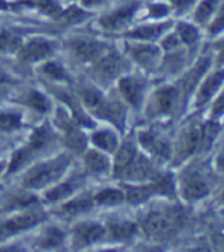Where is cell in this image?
<instances>
[{
  "label": "cell",
  "instance_id": "6da1fadb",
  "mask_svg": "<svg viewBox=\"0 0 224 252\" xmlns=\"http://www.w3.org/2000/svg\"><path fill=\"white\" fill-rule=\"evenodd\" d=\"M70 158L67 155H61L52 160L43 162V164L31 168L23 179V185L26 188L31 189H37V188H43L49 185L51 182H54L55 179H58L66 170V167L69 165Z\"/></svg>",
  "mask_w": 224,
  "mask_h": 252
},
{
  "label": "cell",
  "instance_id": "7a4b0ae2",
  "mask_svg": "<svg viewBox=\"0 0 224 252\" xmlns=\"http://www.w3.org/2000/svg\"><path fill=\"white\" fill-rule=\"evenodd\" d=\"M177 225V214L167 210H156L148 213L142 220L145 234L151 239H165L171 235Z\"/></svg>",
  "mask_w": 224,
  "mask_h": 252
},
{
  "label": "cell",
  "instance_id": "3957f363",
  "mask_svg": "<svg viewBox=\"0 0 224 252\" xmlns=\"http://www.w3.org/2000/svg\"><path fill=\"white\" fill-rule=\"evenodd\" d=\"M211 191V187H209L206 177L197 171V170H188L183 176H182V181H180V192L182 196L189 200H198L203 199L209 194Z\"/></svg>",
  "mask_w": 224,
  "mask_h": 252
},
{
  "label": "cell",
  "instance_id": "277c9868",
  "mask_svg": "<svg viewBox=\"0 0 224 252\" xmlns=\"http://www.w3.org/2000/svg\"><path fill=\"white\" fill-rule=\"evenodd\" d=\"M17 52L23 63H35L51 57L55 52V43L38 37L23 43Z\"/></svg>",
  "mask_w": 224,
  "mask_h": 252
},
{
  "label": "cell",
  "instance_id": "5b68a950",
  "mask_svg": "<svg viewBox=\"0 0 224 252\" xmlns=\"http://www.w3.org/2000/svg\"><path fill=\"white\" fill-rule=\"evenodd\" d=\"M67 48L81 62H96L101 55L107 52L106 44L90 38H73L67 41Z\"/></svg>",
  "mask_w": 224,
  "mask_h": 252
},
{
  "label": "cell",
  "instance_id": "8992f818",
  "mask_svg": "<svg viewBox=\"0 0 224 252\" xmlns=\"http://www.w3.org/2000/svg\"><path fill=\"white\" fill-rule=\"evenodd\" d=\"M44 217L46 216H44V213H41V211H31L29 210L25 214L8 219L3 221V223H0V239H2V237L12 235V234H19L25 229L32 228L34 225L41 223V221L44 220Z\"/></svg>",
  "mask_w": 224,
  "mask_h": 252
},
{
  "label": "cell",
  "instance_id": "52a82bcc",
  "mask_svg": "<svg viewBox=\"0 0 224 252\" xmlns=\"http://www.w3.org/2000/svg\"><path fill=\"white\" fill-rule=\"evenodd\" d=\"M200 130L201 127L197 124H191L185 127V130L180 133L177 141L175 148V162H182L191 155H194L198 150L200 145Z\"/></svg>",
  "mask_w": 224,
  "mask_h": 252
},
{
  "label": "cell",
  "instance_id": "ba28073f",
  "mask_svg": "<svg viewBox=\"0 0 224 252\" xmlns=\"http://www.w3.org/2000/svg\"><path fill=\"white\" fill-rule=\"evenodd\" d=\"M58 121H59L61 128L64 130V142H66V145L70 148L72 152H77V153L84 152L85 147H87V138L81 131L80 124L75 121L73 118H72V120H69L64 113L61 115V112H58Z\"/></svg>",
  "mask_w": 224,
  "mask_h": 252
},
{
  "label": "cell",
  "instance_id": "9c48e42d",
  "mask_svg": "<svg viewBox=\"0 0 224 252\" xmlns=\"http://www.w3.org/2000/svg\"><path fill=\"white\" fill-rule=\"evenodd\" d=\"M139 142H140V145L145 148V150L149 152V155L154 156L156 159L167 160L172 155L169 142L165 138H162L160 135H157V133L140 131L139 133Z\"/></svg>",
  "mask_w": 224,
  "mask_h": 252
},
{
  "label": "cell",
  "instance_id": "30bf717a",
  "mask_svg": "<svg viewBox=\"0 0 224 252\" xmlns=\"http://www.w3.org/2000/svg\"><path fill=\"white\" fill-rule=\"evenodd\" d=\"M72 234H73V245L83 248L99 242L106 235V228L99 223H93V221H84V223H78L75 226Z\"/></svg>",
  "mask_w": 224,
  "mask_h": 252
},
{
  "label": "cell",
  "instance_id": "8fae6325",
  "mask_svg": "<svg viewBox=\"0 0 224 252\" xmlns=\"http://www.w3.org/2000/svg\"><path fill=\"white\" fill-rule=\"evenodd\" d=\"M138 8H139L138 3H130V5L119 8V9L107 14V16H104L99 20V26L102 29H106V31H119V29L125 28L131 22Z\"/></svg>",
  "mask_w": 224,
  "mask_h": 252
},
{
  "label": "cell",
  "instance_id": "7c38bea8",
  "mask_svg": "<svg viewBox=\"0 0 224 252\" xmlns=\"http://www.w3.org/2000/svg\"><path fill=\"white\" fill-rule=\"evenodd\" d=\"M157 174L159 173L156 171L151 160L142 155H136L133 162L128 165V168L125 170L122 177H125L128 181H133V182H143L148 179H154Z\"/></svg>",
  "mask_w": 224,
  "mask_h": 252
},
{
  "label": "cell",
  "instance_id": "4fadbf2b",
  "mask_svg": "<svg viewBox=\"0 0 224 252\" xmlns=\"http://www.w3.org/2000/svg\"><path fill=\"white\" fill-rule=\"evenodd\" d=\"M122 58L119 57L117 54L114 52H106L104 55H101L96 63H95V73L102 78V80H106V81H110L113 78H116L119 73H121L122 70Z\"/></svg>",
  "mask_w": 224,
  "mask_h": 252
},
{
  "label": "cell",
  "instance_id": "5bb4252c",
  "mask_svg": "<svg viewBox=\"0 0 224 252\" xmlns=\"http://www.w3.org/2000/svg\"><path fill=\"white\" fill-rule=\"evenodd\" d=\"M119 91H121L122 96L127 99V102L134 107L139 109L143 99V92H145V83L139 78L134 77H125L119 81Z\"/></svg>",
  "mask_w": 224,
  "mask_h": 252
},
{
  "label": "cell",
  "instance_id": "9a60e30c",
  "mask_svg": "<svg viewBox=\"0 0 224 252\" xmlns=\"http://www.w3.org/2000/svg\"><path fill=\"white\" fill-rule=\"evenodd\" d=\"M177 99V89L171 86L160 87L154 94L151 104H149V113L153 115H167L172 110Z\"/></svg>",
  "mask_w": 224,
  "mask_h": 252
},
{
  "label": "cell",
  "instance_id": "2e32d148",
  "mask_svg": "<svg viewBox=\"0 0 224 252\" xmlns=\"http://www.w3.org/2000/svg\"><path fill=\"white\" fill-rule=\"evenodd\" d=\"M95 115L102 118V120L110 121L119 130L124 128V124H125V107L119 101H116V99L104 98L102 104L95 112Z\"/></svg>",
  "mask_w": 224,
  "mask_h": 252
},
{
  "label": "cell",
  "instance_id": "e0dca14e",
  "mask_svg": "<svg viewBox=\"0 0 224 252\" xmlns=\"http://www.w3.org/2000/svg\"><path fill=\"white\" fill-rule=\"evenodd\" d=\"M128 54L131 55V58L134 62H138L140 66L143 67H153L156 66L159 57H160V49L154 44H131L128 46Z\"/></svg>",
  "mask_w": 224,
  "mask_h": 252
},
{
  "label": "cell",
  "instance_id": "ac0fdd59",
  "mask_svg": "<svg viewBox=\"0 0 224 252\" xmlns=\"http://www.w3.org/2000/svg\"><path fill=\"white\" fill-rule=\"evenodd\" d=\"M223 83H224V69L217 70V72L212 73V75H209V77L206 78V81L201 84L200 91H198V94H197L196 106L200 109V107H203L204 104H207V102L212 99V96L217 94V91L221 87Z\"/></svg>",
  "mask_w": 224,
  "mask_h": 252
},
{
  "label": "cell",
  "instance_id": "d6986e66",
  "mask_svg": "<svg viewBox=\"0 0 224 252\" xmlns=\"http://www.w3.org/2000/svg\"><path fill=\"white\" fill-rule=\"evenodd\" d=\"M171 28V22H162L156 25H145L139 26L133 31H128L125 37L131 40H140V41H154L157 40L162 34H165L168 29Z\"/></svg>",
  "mask_w": 224,
  "mask_h": 252
},
{
  "label": "cell",
  "instance_id": "ffe728a7",
  "mask_svg": "<svg viewBox=\"0 0 224 252\" xmlns=\"http://www.w3.org/2000/svg\"><path fill=\"white\" fill-rule=\"evenodd\" d=\"M55 95L59 99H61L64 104H67V107L72 112V118L80 126H83V127H93V121L84 113V110L81 109V104H78V101L75 99L73 95H70L67 91H59V89H56V91H55Z\"/></svg>",
  "mask_w": 224,
  "mask_h": 252
},
{
  "label": "cell",
  "instance_id": "44dd1931",
  "mask_svg": "<svg viewBox=\"0 0 224 252\" xmlns=\"http://www.w3.org/2000/svg\"><path fill=\"white\" fill-rule=\"evenodd\" d=\"M117 153H116V158H114V165H113V173L116 177H122L125 170L128 168V165L133 162L134 156L138 155L136 148L131 142H124L119 148H116Z\"/></svg>",
  "mask_w": 224,
  "mask_h": 252
},
{
  "label": "cell",
  "instance_id": "7402d4cb",
  "mask_svg": "<svg viewBox=\"0 0 224 252\" xmlns=\"http://www.w3.org/2000/svg\"><path fill=\"white\" fill-rule=\"evenodd\" d=\"M84 162H85V168L88 173L92 174H104L110 170V160L109 158L96 150H88L85 152L84 156Z\"/></svg>",
  "mask_w": 224,
  "mask_h": 252
},
{
  "label": "cell",
  "instance_id": "603a6c76",
  "mask_svg": "<svg viewBox=\"0 0 224 252\" xmlns=\"http://www.w3.org/2000/svg\"><path fill=\"white\" fill-rule=\"evenodd\" d=\"M125 199L133 203L138 205L145 200H148L153 194H156V188L154 184H140V185H130L125 188Z\"/></svg>",
  "mask_w": 224,
  "mask_h": 252
},
{
  "label": "cell",
  "instance_id": "cb8c5ba5",
  "mask_svg": "<svg viewBox=\"0 0 224 252\" xmlns=\"http://www.w3.org/2000/svg\"><path fill=\"white\" fill-rule=\"evenodd\" d=\"M138 232V225L133 221H112L109 225V234L113 240H130Z\"/></svg>",
  "mask_w": 224,
  "mask_h": 252
},
{
  "label": "cell",
  "instance_id": "d4e9b609",
  "mask_svg": "<svg viewBox=\"0 0 224 252\" xmlns=\"http://www.w3.org/2000/svg\"><path fill=\"white\" fill-rule=\"evenodd\" d=\"M54 139V133L48 126H41L32 131L31 138H29L28 147L31 148L32 152H40L44 147H48Z\"/></svg>",
  "mask_w": 224,
  "mask_h": 252
},
{
  "label": "cell",
  "instance_id": "484cf974",
  "mask_svg": "<svg viewBox=\"0 0 224 252\" xmlns=\"http://www.w3.org/2000/svg\"><path fill=\"white\" fill-rule=\"evenodd\" d=\"M22 102H23V104H26L28 107L34 109V110L38 112V113H46V112H49V109H51V102H49V99H48L46 96H44L41 92L34 91V89H31V91H28V92L23 95Z\"/></svg>",
  "mask_w": 224,
  "mask_h": 252
},
{
  "label": "cell",
  "instance_id": "4316f807",
  "mask_svg": "<svg viewBox=\"0 0 224 252\" xmlns=\"http://www.w3.org/2000/svg\"><path fill=\"white\" fill-rule=\"evenodd\" d=\"M92 142L101 148L104 152H109V153H113L116 152L117 148V136L114 135L113 131L110 130H99V131H95L92 135Z\"/></svg>",
  "mask_w": 224,
  "mask_h": 252
},
{
  "label": "cell",
  "instance_id": "83f0119b",
  "mask_svg": "<svg viewBox=\"0 0 224 252\" xmlns=\"http://www.w3.org/2000/svg\"><path fill=\"white\" fill-rule=\"evenodd\" d=\"M88 16H90V14L81 6H69L67 9L59 11L55 19L63 25H77V23L85 20Z\"/></svg>",
  "mask_w": 224,
  "mask_h": 252
},
{
  "label": "cell",
  "instance_id": "f1b7e54d",
  "mask_svg": "<svg viewBox=\"0 0 224 252\" xmlns=\"http://www.w3.org/2000/svg\"><path fill=\"white\" fill-rule=\"evenodd\" d=\"M125 200V194L124 191L117 189V188H106L99 191L98 194L93 197V202L102 206H113V205H119Z\"/></svg>",
  "mask_w": 224,
  "mask_h": 252
},
{
  "label": "cell",
  "instance_id": "f546056e",
  "mask_svg": "<svg viewBox=\"0 0 224 252\" xmlns=\"http://www.w3.org/2000/svg\"><path fill=\"white\" fill-rule=\"evenodd\" d=\"M63 242H64V232L61 229H58L56 226H51L43 232L37 245L43 249H54L61 246Z\"/></svg>",
  "mask_w": 224,
  "mask_h": 252
},
{
  "label": "cell",
  "instance_id": "4dcf8cb0",
  "mask_svg": "<svg viewBox=\"0 0 224 252\" xmlns=\"http://www.w3.org/2000/svg\"><path fill=\"white\" fill-rule=\"evenodd\" d=\"M38 199L31 194V192H19V194H14L6 199V206L5 210H25V208H31V206L37 205Z\"/></svg>",
  "mask_w": 224,
  "mask_h": 252
},
{
  "label": "cell",
  "instance_id": "1f68e13d",
  "mask_svg": "<svg viewBox=\"0 0 224 252\" xmlns=\"http://www.w3.org/2000/svg\"><path fill=\"white\" fill-rule=\"evenodd\" d=\"M16 5H25V6H34L40 12L46 14L49 17H56L58 12L61 11V6L56 2V0H22V2Z\"/></svg>",
  "mask_w": 224,
  "mask_h": 252
},
{
  "label": "cell",
  "instance_id": "d6a6232c",
  "mask_svg": "<svg viewBox=\"0 0 224 252\" xmlns=\"http://www.w3.org/2000/svg\"><path fill=\"white\" fill-rule=\"evenodd\" d=\"M80 96H81L84 104L90 109L93 113L99 109V106L102 104V101H104V95L98 91V89L90 87V86L80 87Z\"/></svg>",
  "mask_w": 224,
  "mask_h": 252
},
{
  "label": "cell",
  "instance_id": "836d02e7",
  "mask_svg": "<svg viewBox=\"0 0 224 252\" xmlns=\"http://www.w3.org/2000/svg\"><path fill=\"white\" fill-rule=\"evenodd\" d=\"M221 3V0H203L200 5L197 6L196 12H194V19L197 23L204 25L212 19L214 12L217 11L218 5Z\"/></svg>",
  "mask_w": 224,
  "mask_h": 252
},
{
  "label": "cell",
  "instance_id": "e575fe53",
  "mask_svg": "<svg viewBox=\"0 0 224 252\" xmlns=\"http://www.w3.org/2000/svg\"><path fill=\"white\" fill-rule=\"evenodd\" d=\"M93 205H95V202L90 196H83V197H78V199L63 205V211H66L69 216H75V214L90 211L93 208Z\"/></svg>",
  "mask_w": 224,
  "mask_h": 252
},
{
  "label": "cell",
  "instance_id": "d590c367",
  "mask_svg": "<svg viewBox=\"0 0 224 252\" xmlns=\"http://www.w3.org/2000/svg\"><path fill=\"white\" fill-rule=\"evenodd\" d=\"M22 44H23V38L20 34L14 31H0V51L2 52L19 51Z\"/></svg>",
  "mask_w": 224,
  "mask_h": 252
},
{
  "label": "cell",
  "instance_id": "8d00e7d4",
  "mask_svg": "<svg viewBox=\"0 0 224 252\" xmlns=\"http://www.w3.org/2000/svg\"><path fill=\"white\" fill-rule=\"evenodd\" d=\"M220 131V127L215 121H209L206 123L201 130H200V145H198V150H209L212 145V142L215 141L217 135Z\"/></svg>",
  "mask_w": 224,
  "mask_h": 252
},
{
  "label": "cell",
  "instance_id": "74e56055",
  "mask_svg": "<svg viewBox=\"0 0 224 252\" xmlns=\"http://www.w3.org/2000/svg\"><path fill=\"white\" fill-rule=\"evenodd\" d=\"M156 194H163L172 197L175 194V187H174V179L171 174H157L153 179Z\"/></svg>",
  "mask_w": 224,
  "mask_h": 252
},
{
  "label": "cell",
  "instance_id": "f35d334b",
  "mask_svg": "<svg viewBox=\"0 0 224 252\" xmlns=\"http://www.w3.org/2000/svg\"><path fill=\"white\" fill-rule=\"evenodd\" d=\"M32 155H34V152L29 147L19 148V150L14 153L12 158H11V162H9V165H8V174L19 171L23 165L28 164L29 159L32 158Z\"/></svg>",
  "mask_w": 224,
  "mask_h": 252
},
{
  "label": "cell",
  "instance_id": "ab89813d",
  "mask_svg": "<svg viewBox=\"0 0 224 252\" xmlns=\"http://www.w3.org/2000/svg\"><path fill=\"white\" fill-rule=\"evenodd\" d=\"M175 34L180 38V41H183L188 46L191 44H196L197 40H198V31L196 26H192L189 23H185V22H180L177 23V31Z\"/></svg>",
  "mask_w": 224,
  "mask_h": 252
},
{
  "label": "cell",
  "instance_id": "60d3db41",
  "mask_svg": "<svg viewBox=\"0 0 224 252\" xmlns=\"http://www.w3.org/2000/svg\"><path fill=\"white\" fill-rule=\"evenodd\" d=\"M43 75H46L48 78H52V80H64V81H69V75L66 69L56 63V62H48L44 63L41 67H40Z\"/></svg>",
  "mask_w": 224,
  "mask_h": 252
},
{
  "label": "cell",
  "instance_id": "b9f144b4",
  "mask_svg": "<svg viewBox=\"0 0 224 252\" xmlns=\"http://www.w3.org/2000/svg\"><path fill=\"white\" fill-rule=\"evenodd\" d=\"M75 189V185L73 182H64V184H59L54 188H51L48 192H46V199L49 202H59L66 197H69Z\"/></svg>",
  "mask_w": 224,
  "mask_h": 252
},
{
  "label": "cell",
  "instance_id": "7bdbcfd3",
  "mask_svg": "<svg viewBox=\"0 0 224 252\" xmlns=\"http://www.w3.org/2000/svg\"><path fill=\"white\" fill-rule=\"evenodd\" d=\"M22 126V116L12 112H0V130L11 131L17 130Z\"/></svg>",
  "mask_w": 224,
  "mask_h": 252
},
{
  "label": "cell",
  "instance_id": "ee69618b",
  "mask_svg": "<svg viewBox=\"0 0 224 252\" xmlns=\"http://www.w3.org/2000/svg\"><path fill=\"white\" fill-rule=\"evenodd\" d=\"M209 22H211L209 23V34L211 35H217L224 31V2L218 5L217 11L214 12L212 19Z\"/></svg>",
  "mask_w": 224,
  "mask_h": 252
},
{
  "label": "cell",
  "instance_id": "f6af8a7d",
  "mask_svg": "<svg viewBox=\"0 0 224 252\" xmlns=\"http://www.w3.org/2000/svg\"><path fill=\"white\" fill-rule=\"evenodd\" d=\"M169 14V6L165 3H151L148 6V16L151 19H163Z\"/></svg>",
  "mask_w": 224,
  "mask_h": 252
},
{
  "label": "cell",
  "instance_id": "bcb514c9",
  "mask_svg": "<svg viewBox=\"0 0 224 252\" xmlns=\"http://www.w3.org/2000/svg\"><path fill=\"white\" fill-rule=\"evenodd\" d=\"M169 3L177 12H185L196 3V0H169Z\"/></svg>",
  "mask_w": 224,
  "mask_h": 252
},
{
  "label": "cell",
  "instance_id": "7dc6e473",
  "mask_svg": "<svg viewBox=\"0 0 224 252\" xmlns=\"http://www.w3.org/2000/svg\"><path fill=\"white\" fill-rule=\"evenodd\" d=\"M178 44H180V38H178V35L175 32L167 35V38H163V41H162V46L165 48L167 51L178 48Z\"/></svg>",
  "mask_w": 224,
  "mask_h": 252
},
{
  "label": "cell",
  "instance_id": "c3c4849f",
  "mask_svg": "<svg viewBox=\"0 0 224 252\" xmlns=\"http://www.w3.org/2000/svg\"><path fill=\"white\" fill-rule=\"evenodd\" d=\"M223 113H224V92L220 95V98L215 101V104L212 107V120H217Z\"/></svg>",
  "mask_w": 224,
  "mask_h": 252
},
{
  "label": "cell",
  "instance_id": "681fc988",
  "mask_svg": "<svg viewBox=\"0 0 224 252\" xmlns=\"http://www.w3.org/2000/svg\"><path fill=\"white\" fill-rule=\"evenodd\" d=\"M9 83H12L11 75L6 70H3L2 67H0V84H9Z\"/></svg>",
  "mask_w": 224,
  "mask_h": 252
},
{
  "label": "cell",
  "instance_id": "f907efd6",
  "mask_svg": "<svg viewBox=\"0 0 224 252\" xmlns=\"http://www.w3.org/2000/svg\"><path fill=\"white\" fill-rule=\"evenodd\" d=\"M215 164H217V168H218V171L224 174V152H221V153L217 156Z\"/></svg>",
  "mask_w": 224,
  "mask_h": 252
},
{
  "label": "cell",
  "instance_id": "816d5d0a",
  "mask_svg": "<svg viewBox=\"0 0 224 252\" xmlns=\"http://www.w3.org/2000/svg\"><path fill=\"white\" fill-rule=\"evenodd\" d=\"M104 0H81V3L84 8H92V6H96L99 3H102Z\"/></svg>",
  "mask_w": 224,
  "mask_h": 252
},
{
  "label": "cell",
  "instance_id": "f5cc1de1",
  "mask_svg": "<svg viewBox=\"0 0 224 252\" xmlns=\"http://www.w3.org/2000/svg\"><path fill=\"white\" fill-rule=\"evenodd\" d=\"M0 9H2V11L16 9V3H8V2H5V0H0Z\"/></svg>",
  "mask_w": 224,
  "mask_h": 252
},
{
  "label": "cell",
  "instance_id": "db71d44e",
  "mask_svg": "<svg viewBox=\"0 0 224 252\" xmlns=\"http://www.w3.org/2000/svg\"><path fill=\"white\" fill-rule=\"evenodd\" d=\"M218 55H220V57H218V58H220V62L224 63V41L218 44Z\"/></svg>",
  "mask_w": 224,
  "mask_h": 252
},
{
  "label": "cell",
  "instance_id": "11a10c76",
  "mask_svg": "<svg viewBox=\"0 0 224 252\" xmlns=\"http://www.w3.org/2000/svg\"><path fill=\"white\" fill-rule=\"evenodd\" d=\"M0 173H2V164H0Z\"/></svg>",
  "mask_w": 224,
  "mask_h": 252
},
{
  "label": "cell",
  "instance_id": "9f6ffc18",
  "mask_svg": "<svg viewBox=\"0 0 224 252\" xmlns=\"http://www.w3.org/2000/svg\"><path fill=\"white\" fill-rule=\"evenodd\" d=\"M223 199H224V192H223Z\"/></svg>",
  "mask_w": 224,
  "mask_h": 252
}]
</instances>
